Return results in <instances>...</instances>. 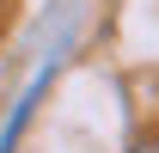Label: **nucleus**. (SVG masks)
Instances as JSON below:
<instances>
[{"mask_svg": "<svg viewBox=\"0 0 159 153\" xmlns=\"http://www.w3.org/2000/svg\"><path fill=\"white\" fill-rule=\"evenodd\" d=\"M141 153H159V141H147V147H141Z\"/></svg>", "mask_w": 159, "mask_h": 153, "instance_id": "f257e3e1", "label": "nucleus"}]
</instances>
